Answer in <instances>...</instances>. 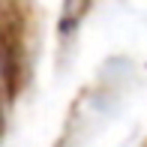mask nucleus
Segmentation results:
<instances>
[{"instance_id": "f257e3e1", "label": "nucleus", "mask_w": 147, "mask_h": 147, "mask_svg": "<svg viewBox=\"0 0 147 147\" xmlns=\"http://www.w3.org/2000/svg\"><path fill=\"white\" fill-rule=\"evenodd\" d=\"M0 78L9 99L27 78V6L12 0L0 3Z\"/></svg>"}]
</instances>
